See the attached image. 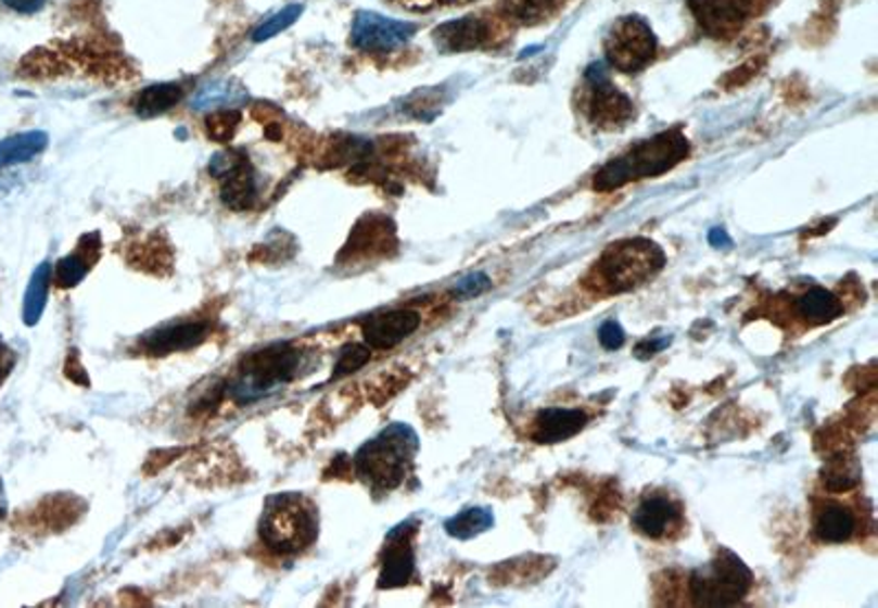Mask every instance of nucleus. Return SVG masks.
I'll list each match as a JSON object with an SVG mask.
<instances>
[{
  "label": "nucleus",
  "instance_id": "obj_1",
  "mask_svg": "<svg viewBox=\"0 0 878 608\" xmlns=\"http://www.w3.org/2000/svg\"><path fill=\"white\" fill-rule=\"evenodd\" d=\"M690 145L688 139L678 130L661 132L652 139H646L631 148L626 154L607 163L594 180L596 191H613L633 180L654 178L672 167H676L683 159L688 156Z\"/></svg>",
  "mask_w": 878,
  "mask_h": 608
},
{
  "label": "nucleus",
  "instance_id": "obj_2",
  "mask_svg": "<svg viewBox=\"0 0 878 608\" xmlns=\"http://www.w3.org/2000/svg\"><path fill=\"white\" fill-rule=\"evenodd\" d=\"M416 451V433L405 425H394L358 451L356 472L373 490H394L407 477Z\"/></svg>",
  "mask_w": 878,
  "mask_h": 608
},
{
  "label": "nucleus",
  "instance_id": "obj_3",
  "mask_svg": "<svg viewBox=\"0 0 878 608\" xmlns=\"http://www.w3.org/2000/svg\"><path fill=\"white\" fill-rule=\"evenodd\" d=\"M317 512L300 494L270 496L259 521V539L275 554H297L317 539Z\"/></svg>",
  "mask_w": 878,
  "mask_h": 608
},
{
  "label": "nucleus",
  "instance_id": "obj_4",
  "mask_svg": "<svg viewBox=\"0 0 878 608\" xmlns=\"http://www.w3.org/2000/svg\"><path fill=\"white\" fill-rule=\"evenodd\" d=\"M665 264L663 251L650 240H628L613 244L598 264L600 288L626 292L652 279Z\"/></svg>",
  "mask_w": 878,
  "mask_h": 608
},
{
  "label": "nucleus",
  "instance_id": "obj_5",
  "mask_svg": "<svg viewBox=\"0 0 878 608\" xmlns=\"http://www.w3.org/2000/svg\"><path fill=\"white\" fill-rule=\"evenodd\" d=\"M302 365V354L288 343L268 345L244 358L240 367V378L233 384V393L240 402L259 400L272 393L277 387L295 378Z\"/></svg>",
  "mask_w": 878,
  "mask_h": 608
},
{
  "label": "nucleus",
  "instance_id": "obj_6",
  "mask_svg": "<svg viewBox=\"0 0 878 608\" xmlns=\"http://www.w3.org/2000/svg\"><path fill=\"white\" fill-rule=\"evenodd\" d=\"M751 569L734 552L723 549L710 567L692 573L690 595L699 606H731L751 591Z\"/></svg>",
  "mask_w": 878,
  "mask_h": 608
},
{
  "label": "nucleus",
  "instance_id": "obj_7",
  "mask_svg": "<svg viewBox=\"0 0 878 608\" xmlns=\"http://www.w3.org/2000/svg\"><path fill=\"white\" fill-rule=\"evenodd\" d=\"M607 62L620 73L644 71L657 53V36L639 16L620 18L605 40Z\"/></svg>",
  "mask_w": 878,
  "mask_h": 608
},
{
  "label": "nucleus",
  "instance_id": "obj_8",
  "mask_svg": "<svg viewBox=\"0 0 878 608\" xmlns=\"http://www.w3.org/2000/svg\"><path fill=\"white\" fill-rule=\"evenodd\" d=\"M584 86H587V106H584V111H587L591 124L605 130H615L633 119L635 106L631 97L611 81V75L602 62L587 68Z\"/></svg>",
  "mask_w": 878,
  "mask_h": 608
},
{
  "label": "nucleus",
  "instance_id": "obj_9",
  "mask_svg": "<svg viewBox=\"0 0 878 608\" xmlns=\"http://www.w3.org/2000/svg\"><path fill=\"white\" fill-rule=\"evenodd\" d=\"M416 34L418 25L413 23L386 18L376 12H358L352 23L349 40L354 49L362 53L384 55L403 49Z\"/></svg>",
  "mask_w": 878,
  "mask_h": 608
},
{
  "label": "nucleus",
  "instance_id": "obj_10",
  "mask_svg": "<svg viewBox=\"0 0 878 608\" xmlns=\"http://www.w3.org/2000/svg\"><path fill=\"white\" fill-rule=\"evenodd\" d=\"M212 176L220 178V198L231 212H249L257 202V176L253 163L240 152H220L209 165Z\"/></svg>",
  "mask_w": 878,
  "mask_h": 608
},
{
  "label": "nucleus",
  "instance_id": "obj_11",
  "mask_svg": "<svg viewBox=\"0 0 878 608\" xmlns=\"http://www.w3.org/2000/svg\"><path fill=\"white\" fill-rule=\"evenodd\" d=\"M755 0H690L699 25L714 38L738 31L753 12Z\"/></svg>",
  "mask_w": 878,
  "mask_h": 608
},
{
  "label": "nucleus",
  "instance_id": "obj_12",
  "mask_svg": "<svg viewBox=\"0 0 878 608\" xmlns=\"http://www.w3.org/2000/svg\"><path fill=\"white\" fill-rule=\"evenodd\" d=\"M422 324L416 311H392L373 315L362 324V337L369 350H392L409 339Z\"/></svg>",
  "mask_w": 878,
  "mask_h": 608
},
{
  "label": "nucleus",
  "instance_id": "obj_13",
  "mask_svg": "<svg viewBox=\"0 0 878 608\" xmlns=\"http://www.w3.org/2000/svg\"><path fill=\"white\" fill-rule=\"evenodd\" d=\"M209 337L207 321H174L143 337L141 347L152 356H167L199 347Z\"/></svg>",
  "mask_w": 878,
  "mask_h": 608
},
{
  "label": "nucleus",
  "instance_id": "obj_14",
  "mask_svg": "<svg viewBox=\"0 0 878 608\" xmlns=\"http://www.w3.org/2000/svg\"><path fill=\"white\" fill-rule=\"evenodd\" d=\"M411 528L400 525L386 539V547L382 554V571L378 578L380 588H396L411 580L416 571V554L409 543Z\"/></svg>",
  "mask_w": 878,
  "mask_h": 608
},
{
  "label": "nucleus",
  "instance_id": "obj_15",
  "mask_svg": "<svg viewBox=\"0 0 878 608\" xmlns=\"http://www.w3.org/2000/svg\"><path fill=\"white\" fill-rule=\"evenodd\" d=\"M435 45L444 53H463L479 49L491 38V25L479 16H466L459 21H450L440 25L433 31Z\"/></svg>",
  "mask_w": 878,
  "mask_h": 608
},
{
  "label": "nucleus",
  "instance_id": "obj_16",
  "mask_svg": "<svg viewBox=\"0 0 878 608\" xmlns=\"http://www.w3.org/2000/svg\"><path fill=\"white\" fill-rule=\"evenodd\" d=\"M589 418L580 409H545L536 418V429H534V440L540 444H556L564 442L573 435H577L584 427H587Z\"/></svg>",
  "mask_w": 878,
  "mask_h": 608
},
{
  "label": "nucleus",
  "instance_id": "obj_17",
  "mask_svg": "<svg viewBox=\"0 0 878 608\" xmlns=\"http://www.w3.org/2000/svg\"><path fill=\"white\" fill-rule=\"evenodd\" d=\"M678 523V508L667 496H648L635 510L633 525L648 539L665 536Z\"/></svg>",
  "mask_w": 878,
  "mask_h": 608
},
{
  "label": "nucleus",
  "instance_id": "obj_18",
  "mask_svg": "<svg viewBox=\"0 0 878 608\" xmlns=\"http://www.w3.org/2000/svg\"><path fill=\"white\" fill-rule=\"evenodd\" d=\"M100 251H102L100 249V236H97V233L86 236L79 242V249L58 264L55 281L60 286H64V288L77 286L88 275V270L92 268V264H94L97 255H100Z\"/></svg>",
  "mask_w": 878,
  "mask_h": 608
},
{
  "label": "nucleus",
  "instance_id": "obj_19",
  "mask_svg": "<svg viewBox=\"0 0 878 608\" xmlns=\"http://www.w3.org/2000/svg\"><path fill=\"white\" fill-rule=\"evenodd\" d=\"M796 308L800 317L811 326H826L843 315V303L826 288H811L809 292H804L798 299Z\"/></svg>",
  "mask_w": 878,
  "mask_h": 608
},
{
  "label": "nucleus",
  "instance_id": "obj_20",
  "mask_svg": "<svg viewBox=\"0 0 878 608\" xmlns=\"http://www.w3.org/2000/svg\"><path fill=\"white\" fill-rule=\"evenodd\" d=\"M854 515L843 505H826L815 521V534L824 543H845L854 534Z\"/></svg>",
  "mask_w": 878,
  "mask_h": 608
},
{
  "label": "nucleus",
  "instance_id": "obj_21",
  "mask_svg": "<svg viewBox=\"0 0 878 608\" xmlns=\"http://www.w3.org/2000/svg\"><path fill=\"white\" fill-rule=\"evenodd\" d=\"M49 145V137L40 130L21 132L0 141V167H10L36 159Z\"/></svg>",
  "mask_w": 878,
  "mask_h": 608
},
{
  "label": "nucleus",
  "instance_id": "obj_22",
  "mask_svg": "<svg viewBox=\"0 0 878 608\" xmlns=\"http://www.w3.org/2000/svg\"><path fill=\"white\" fill-rule=\"evenodd\" d=\"M182 99V88L178 84H154L139 92L135 101V111L139 117L150 119L167 113Z\"/></svg>",
  "mask_w": 878,
  "mask_h": 608
},
{
  "label": "nucleus",
  "instance_id": "obj_23",
  "mask_svg": "<svg viewBox=\"0 0 878 608\" xmlns=\"http://www.w3.org/2000/svg\"><path fill=\"white\" fill-rule=\"evenodd\" d=\"M564 0H506V16L521 25H536L553 16Z\"/></svg>",
  "mask_w": 878,
  "mask_h": 608
},
{
  "label": "nucleus",
  "instance_id": "obj_24",
  "mask_svg": "<svg viewBox=\"0 0 878 608\" xmlns=\"http://www.w3.org/2000/svg\"><path fill=\"white\" fill-rule=\"evenodd\" d=\"M49 277H51V266L47 262L34 273V277L27 286L25 306H23V319L27 326H36L44 313L47 294H49Z\"/></svg>",
  "mask_w": 878,
  "mask_h": 608
},
{
  "label": "nucleus",
  "instance_id": "obj_25",
  "mask_svg": "<svg viewBox=\"0 0 878 608\" xmlns=\"http://www.w3.org/2000/svg\"><path fill=\"white\" fill-rule=\"evenodd\" d=\"M493 523H495V517H493L491 510H485V508H470V510H463L461 515L453 517L450 521H446V532H448L453 539L468 541V539L479 536V534L485 532V530H491Z\"/></svg>",
  "mask_w": 878,
  "mask_h": 608
},
{
  "label": "nucleus",
  "instance_id": "obj_26",
  "mask_svg": "<svg viewBox=\"0 0 878 608\" xmlns=\"http://www.w3.org/2000/svg\"><path fill=\"white\" fill-rule=\"evenodd\" d=\"M304 14V5H288L283 8L279 14H275L272 18H268L262 27L255 29L253 40L255 42H266L275 36H279L281 31H285L292 23H297V18Z\"/></svg>",
  "mask_w": 878,
  "mask_h": 608
},
{
  "label": "nucleus",
  "instance_id": "obj_27",
  "mask_svg": "<svg viewBox=\"0 0 878 608\" xmlns=\"http://www.w3.org/2000/svg\"><path fill=\"white\" fill-rule=\"evenodd\" d=\"M369 356H371V352L367 345H360V343L345 345L334 363V378H343V376L358 371L362 365L369 363Z\"/></svg>",
  "mask_w": 878,
  "mask_h": 608
},
{
  "label": "nucleus",
  "instance_id": "obj_28",
  "mask_svg": "<svg viewBox=\"0 0 878 608\" xmlns=\"http://www.w3.org/2000/svg\"><path fill=\"white\" fill-rule=\"evenodd\" d=\"M238 124H240V113H218V115H214V117H209V122H207V132H209V137L212 139H216V141H220V143H227V141H231L233 137H236V132H238Z\"/></svg>",
  "mask_w": 878,
  "mask_h": 608
},
{
  "label": "nucleus",
  "instance_id": "obj_29",
  "mask_svg": "<svg viewBox=\"0 0 878 608\" xmlns=\"http://www.w3.org/2000/svg\"><path fill=\"white\" fill-rule=\"evenodd\" d=\"M491 286H493L491 277H487L485 273H474V275L463 277V279L455 286V294H457V296H463V299H472V296H479L481 292H485Z\"/></svg>",
  "mask_w": 878,
  "mask_h": 608
},
{
  "label": "nucleus",
  "instance_id": "obj_30",
  "mask_svg": "<svg viewBox=\"0 0 878 608\" xmlns=\"http://www.w3.org/2000/svg\"><path fill=\"white\" fill-rule=\"evenodd\" d=\"M824 479H826L828 490H832V492H843V490H850V487L856 483V470H850L848 466L839 464V466H832V468L826 472Z\"/></svg>",
  "mask_w": 878,
  "mask_h": 608
},
{
  "label": "nucleus",
  "instance_id": "obj_31",
  "mask_svg": "<svg viewBox=\"0 0 878 608\" xmlns=\"http://www.w3.org/2000/svg\"><path fill=\"white\" fill-rule=\"evenodd\" d=\"M598 337H600L602 347H607V350H620L624 345V341H626V334H624V330H622V326L618 321H607L600 328Z\"/></svg>",
  "mask_w": 878,
  "mask_h": 608
},
{
  "label": "nucleus",
  "instance_id": "obj_32",
  "mask_svg": "<svg viewBox=\"0 0 878 608\" xmlns=\"http://www.w3.org/2000/svg\"><path fill=\"white\" fill-rule=\"evenodd\" d=\"M3 3L16 14H36L47 5V0H3Z\"/></svg>",
  "mask_w": 878,
  "mask_h": 608
},
{
  "label": "nucleus",
  "instance_id": "obj_33",
  "mask_svg": "<svg viewBox=\"0 0 878 608\" xmlns=\"http://www.w3.org/2000/svg\"><path fill=\"white\" fill-rule=\"evenodd\" d=\"M670 343V339H661V341H644V343H639L637 345V350H635V356L637 358H650V356H654L657 352H661L665 345Z\"/></svg>",
  "mask_w": 878,
  "mask_h": 608
},
{
  "label": "nucleus",
  "instance_id": "obj_34",
  "mask_svg": "<svg viewBox=\"0 0 878 608\" xmlns=\"http://www.w3.org/2000/svg\"><path fill=\"white\" fill-rule=\"evenodd\" d=\"M396 3H400L403 8H407V10H411V12H429V10H433L435 5L450 3V0H396Z\"/></svg>",
  "mask_w": 878,
  "mask_h": 608
},
{
  "label": "nucleus",
  "instance_id": "obj_35",
  "mask_svg": "<svg viewBox=\"0 0 878 608\" xmlns=\"http://www.w3.org/2000/svg\"><path fill=\"white\" fill-rule=\"evenodd\" d=\"M710 244L712 246H716V249H727V246H731V240H729V236H727V231L725 229H712L710 231Z\"/></svg>",
  "mask_w": 878,
  "mask_h": 608
},
{
  "label": "nucleus",
  "instance_id": "obj_36",
  "mask_svg": "<svg viewBox=\"0 0 878 608\" xmlns=\"http://www.w3.org/2000/svg\"><path fill=\"white\" fill-rule=\"evenodd\" d=\"M10 367H12V358H10V352H8V347H3V345H0V380H3V378L8 376Z\"/></svg>",
  "mask_w": 878,
  "mask_h": 608
},
{
  "label": "nucleus",
  "instance_id": "obj_37",
  "mask_svg": "<svg viewBox=\"0 0 878 608\" xmlns=\"http://www.w3.org/2000/svg\"><path fill=\"white\" fill-rule=\"evenodd\" d=\"M8 512V503H5V490H3V481H0V521H3Z\"/></svg>",
  "mask_w": 878,
  "mask_h": 608
}]
</instances>
